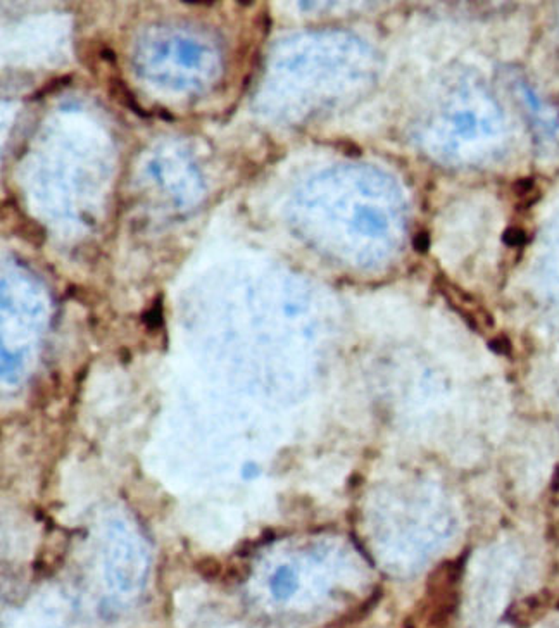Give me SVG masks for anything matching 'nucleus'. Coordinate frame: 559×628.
<instances>
[{
  "instance_id": "obj_7",
  "label": "nucleus",
  "mask_w": 559,
  "mask_h": 628,
  "mask_svg": "<svg viewBox=\"0 0 559 628\" xmlns=\"http://www.w3.org/2000/svg\"><path fill=\"white\" fill-rule=\"evenodd\" d=\"M413 247H414V251L420 252V254H424V252L430 248V235H428L426 231H420V233L414 237Z\"/></svg>"
},
{
  "instance_id": "obj_8",
  "label": "nucleus",
  "mask_w": 559,
  "mask_h": 628,
  "mask_svg": "<svg viewBox=\"0 0 559 628\" xmlns=\"http://www.w3.org/2000/svg\"><path fill=\"white\" fill-rule=\"evenodd\" d=\"M100 57H102L104 61L110 62V64L116 62V54H114V50L110 47H102V50H100Z\"/></svg>"
},
{
  "instance_id": "obj_6",
  "label": "nucleus",
  "mask_w": 559,
  "mask_h": 628,
  "mask_svg": "<svg viewBox=\"0 0 559 628\" xmlns=\"http://www.w3.org/2000/svg\"><path fill=\"white\" fill-rule=\"evenodd\" d=\"M533 188H535V181L531 178H521L513 185L514 193H516L520 199H524V197H527Z\"/></svg>"
},
{
  "instance_id": "obj_2",
  "label": "nucleus",
  "mask_w": 559,
  "mask_h": 628,
  "mask_svg": "<svg viewBox=\"0 0 559 628\" xmlns=\"http://www.w3.org/2000/svg\"><path fill=\"white\" fill-rule=\"evenodd\" d=\"M14 233H16L19 238H23V240L37 245V247H40V245L45 242V238H47L45 228L41 226L40 223H37L35 219H28V217H24V219L21 221L16 228H14Z\"/></svg>"
},
{
  "instance_id": "obj_9",
  "label": "nucleus",
  "mask_w": 559,
  "mask_h": 628,
  "mask_svg": "<svg viewBox=\"0 0 559 628\" xmlns=\"http://www.w3.org/2000/svg\"><path fill=\"white\" fill-rule=\"evenodd\" d=\"M340 148L347 155H354V157H355V155H361V150H359L357 145H355V144H342Z\"/></svg>"
},
{
  "instance_id": "obj_3",
  "label": "nucleus",
  "mask_w": 559,
  "mask_h": 628,
  "mask_svg": "<svg viewBox=\"0 0 559 628\" xmlns=\"http://www.w3.org/2000/svg\"><path fill=\"white\" fill-rule=\"evenodd\" d=\"M144 323L147 324V328H157L162 323V299L157 297V300L154 302V306L148 311H145L144 314Z\"/></svg>"
},
{
  "instance_id": "obj_10",
  "label": "nucleus",
  "mask_w": 559,
  "mask_h": 628,
  "mask_svg": "<svg viewBox=\"0 0 559 628\" xmlns=\"http://www.w3.org/2000/svg\"><path fill=\"white\" fill-rule=\"evenodd\" d=\"M183 3H186V6H199V7H210V6H214V3H216V2H195V0H183Z\"/></svg>"
},
{
  "instance_id": "obj_4",
  "label": "nucleus",
  "mask_w": 559,
  "mask_h": 628,
  "mask_svg": "<svg viewBox=\"0 0 559 628\" xmlns=\"http://www.w3.org/2000/svg\"><path fill=\"white\" fill-rule=\"evenodd\" d=\"M502 240L509 247H521L527 242V233L521 228H507L502 235Z\"/></svg>"
},
{
  "instance_id": "obj_5",
  "label": "nucleus",
  "mask_w": 559,
  "mask_h": 628,
  "mask_svg": "<svg viewBox=\"0 0 559 628\" xmlns=\"http://www.w3.org/2000/svg\"><path fill=\"white\" fill-rule=\"evenodd\" d=\"M71 81V76H61V78H55L54 81H50L48 83V85H45L43 88L40 90V92H37L35 93L33 97H31V99H40V97H43L45 93H50V92H55V90L57 88H61V86H64V85H68V83Z\"/></svg>"
},
{
  "instance_id": "obj_1",
  "label": "nucleus",
  "mask_w": 559,
  "mask_h": 628,
  "mask_svg": "<svg viewBox=\"0 0 559 628\" xmlns=\"http://www.w3.org/2000/svg\"><path fill=\"white\" fill-rule=\"evenodd\" d=\"M110 93H112V97H116V99L119 100L123 106H126L128 109L133 110V112L138 114L140 117H144V119H148V117H150V114L145 112V110L138 106L137 99L133 97L131 90L124 85L123 79H119V78L110 79Z\"/></svg>"
}]
</instances>
